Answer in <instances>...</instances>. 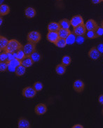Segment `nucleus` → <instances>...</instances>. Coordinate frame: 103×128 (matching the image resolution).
I'll use <instances>...</instances> for the list:
<instances>
[{"label": "nucleus", "instance_id": "1", "mask_svg": "<svg viewBox=\"0 0 103 128\" xmlns=\"http://www.w3.org/2000/svg\"><path fill=\"white\" fill-rule=\"evenodd\" d=\"M22 48H23V46L21 45V44L18 41H17L16 39H11L9 42V44L7 45L5 51L16 52Z\"/></svg>", "mask_w": 103, "mask_h": 128}, {"label": "nucleus", "instance_id": "2", "mask_svg": "<svg viewBox=\"0 0 103 128\" xmlns=\"http://www.w3.org/2000/svg\"><path fill=\"white\" fill-rule=\"evenodd\" d=\"M41 34L37 31H33L30 32L27 35V40L28 42H30L34 44H37L38 42H39V41L41 40Z\"/></svg>", "mask_w": 103, "mask_h": 128}, {"label": "nucleus", "instance_id": "3", "mask_svg": "<svg viewBox=\"0 0 103 128\" xmlns=\"http://www.w3.org/2000/svg\"><path fill=\"white\" fill-rule=\"evenodd\" d=\"M37 91L35 90L33 86H28L22 90V95L28 99H32L37 94Z\"/></svg>", "mask_w": 103, "mask_h": 128}, {"label": "nucleus", "instance_id": "4", "mask_svg": "<svg viewBox=\"0 0 103 128\" xmlns=\"http://www.w3.org/2000/svg\"><path fill=\"white\" fill-rule=\"evenodd\" d=\"M36 44L30 43V42H28L26 44L23 46V50L25 53L26 56H30L33 53V52L36 50Z\"/></svg>", "mask_w": 103, "mask_h": 128}, {"label": "nucleus", "instance_id": "5", "mask_svg": "<svg viewBox=\"0 0 103 128\" xmlns=\"http://www.w3.org/2000/svg\"><path fill=\"white\" fill-rule=\"evenodd\" d=\"M70 22H71V25L73 28H76L81 24H84V20H83V18L81 16L76 15L71 18Z\"/></svg>", "mask_w": 103, "mask_h": 128}, {"label": "nucleus", "instance_id": "6", "mask_svg": "<svg viewBox=\"0 0 103 128\" xmlns=\"http://www.w3.org/2000/svg\"><path fill=\"white\" fill-rule=\"evenodd\" d=\"M84 88H85V84L81 80H75L74 82L73 83V89L78 93L82 92L84 90Z\"/></svg>", "mask_w": 103, "mask_h": 128}, {"label": "nucleus", "instance_id": "7", "mask_svg": "<svg viewBox=\"0 0 103 128\" xmlns=\"http://www.w3.org/2000/svg\"><path fill=\"white\" fill-rule=\"evenodd\" d=\"M101 53L100 51L97 50V47H93L90 49V50L88 52V56L89 57L90 59L92 60H97L101 57Z\"/></svg>", "mask_w": 103, "mask_h": 128}, {"label": "nucleus", "instance_id": "8", "mask_svg": "<svg viewBox=\"0 0 103 128\" xmlns=\"http://www.w3.org/2000/svg\"><path fill=\"white\" fill-rule=\"evenodd\" d=\"M60 36H59L58 32L48 31V34L46 35V39L52 44H55V42L58 40Z\"/></svg>", "mask_w": 103, "mask_h": 128}, {"label": "nucleus", "instance_id": "9", "mask_svg": "<svg viewBox=\"0 0 103 128\" xmlns=\"http://www.w3.org/2000/svg\"><path fill=\"white\" fill-rule=\"evenodd\" d=\"M46 111H47V106H46V104H43V103L38 104L34 108V112L38 116L45 114L46 113Z\"/></svg>", "mask_w": 103, "mask_h": 128}, {"label": "nucleus", "instance_id": "10", "mask_svg": "<svg viewBox=\"0 0 103 128\" xmlns=\"http://www.w3.org/2000/svg\"><path fill=\"white\" fill-rule=\"evenodd\" d=\"M18 128H30L31 125L30 122L27 118L21 117L18 118Z\"/></svg>", "mask_w": 103, "mask_h": 128}, {"label": "nucleus", "instance_id": "11", "mask_svg": "<svg viewBox=\"0 0 103 128\" xmlns=\"http://www.w3.org/2000/svg\"><path fill=\"white\" fill-rule=\"evenodd\" d=\"M86 28L85 27V24H83L79 25L78 27L74 28L73 32L74 33V34L76 36H84L86 34Z\"/></svg>", "mask_w": 103, "mask_h": 128}, {"label": "nucleus", "instance_id": "12", "mask_svg": "<svg viewBox=\"0 0 103 128\" xmlns=\"http://www.w3.org/2000/svg\"><path fill=\"white\" fill-rule=\"evenodd\" d=\"M84 24H85V27H86L87 31L88 30H95L98 27L97 22L93 19L88 20Z\"/></svg>", "mask_w": 103, "mask_h": 128}, {"label": "nucleus", "instance_id": "13", "mask_svg": "<svg viewBox=\"0 0 103 128\" xmlns=\"http://www.w3.org/2000/svg\"><path fill=\"white\" fill-rule=\"evenodd\" d=\"M25 16L28 18H33L35 17L36 14H37V11L34 9V8L30 6L27 7L25 9Z\"/></svg>", "mask_w": 103, "mask_h": 128}, {"label": "nucleus", "instance_id": "14", "mask_svg": "<svg viewBox=\"0 0 103 128\" xmlns=\"http://www.w3.org/2000/svg\"><path fill=\"white\" fill-rule=\"evenodd\" d=\"M10 13V7L5 4H2L0 5V16H4Z\"/></svg>", "mask_w": 103, "mask_h": 128}, {"label": "nucleus", "instance_id": "15", "mask_svg": "<svg viewBox=\"0 0 103 128\" xmlns=\"http://www.w3.org/2000/svg\"><path fill=\"white\" fill-rule=\"evenodd\" d=\"M33 64H34V62L32 61L30 56H26L24 59L21 60V65H23L26 68L30 67Z\"/></svg>", "mask_w": 103, "mask_h": 128}, {"label": "nucleus", "instance_id": "16", "mask_svg": "<svg viewBox=\"0 0 103 128\" xmlns=\"http://www.w3.org/2000/svg\"><path fill=\"white\" fill-rule=\"evenodd\" d=\"M48 31L52 32H58L60 29V26L58 22H51L48 24Z\"/></svg>", "mask_w": 103, "mask_h": 128}, {"label": "nucleus", "instance_id": "17", "mask_svg": "<svg viewBox=\"0 0 103 128\" xmlns=\"http://www.w3.org/2000/svg\"><path fill=\"white\" fill-rule=\"evenodd\" d=\"M66 67L65 65H63L62 63L59 64L58 65L55 66V73L59 75V76H62L63 74H65V73L66 72Z\"/></svg>", "mask_w": 103, "mask_h": 128}, {"label": "nucleus", "instance_id": "18", "mask_svg": "<svg viewBox=\"0 0 103 128\" xmlns=\"http://www.w3.org/2000/svg\"><path fill=\"white\" fill-rule=\"evenodd\" d=\"M9 42V41L5 36H0V50L1 51H4L6 50Z\"/></svg>", "mask_w": 103, "mask_h": 128}, {"label": "nucleus", "instance_id": "19", "mask_svg": "<svg viewBox=\"0 0 103 128\" xmlns=\"http://www.w3.org/2000/svg\"><path fill=\"white\" fill-rule=\"evenodd\" d=\"M58 33L60 38H66L72 32H71V31L69 29H62V28H60L58 31Z\"/></svg>", "mask_w": 103, "mask_h": 128}, {"label": "nucleus", "instance_id": "20", "mask_svg": "<svg viewBox=\"0 0 103 128\" xmlns=\"http://www.w3.org/2000/svg\"><path fill=\"white\" fill-rule=\"evenodd\" d=\"M76 35L74 34V33H71L66 38V42L67 45H74L76 43Z\"/></svg>", "mask_w": 103, "mask_h": 128}, {"label": "nucleus", "instance_id": "21", "mask_svg": "<svg viewBox=\"0 0 103 128\" xmlns=\"http://www.w3.org/2000/svg\"><path fill=\"white\" fill-rule=\"evenodd\" d=\"M58 23L60 26V28H62V29H69L70 28V25H71L70 20H69L67 18L60 20L59 21Z\"/></svg>", "mask_w": 103, "mask_h": 128}, {"label": "nucleus", "instance_id": "22", "mask_svg": "<svg viewBox=\"0 0 103 128\" xmlns=\"http://www.w3.org/2000/svg\"><path fill=\"white\" fill-rule=\"evenodd\" d=\"M25 73H26V67H25L23 65H20L19 66H18L16 69V72H15V74L17 76H23Z\"/></svg>", "mask_w": 103, "mask_h": 128}, {"label": "nucleus", "instance_id": "23", "mask_svg": "<svg viewBox=\"0 0 103 128\" xmlns=\"http://www.w3.org/2000/svg\"><path fill=\"white\" fill-rule=\"evenodd\" d=\"M55 45V46L58 47V48H65L66 46L67 45V42H66V38H59L57 42H55L54 44Z\"/></svg>", "mask_w": 103, "mask_h": 128}, {"label": "nucleus", "instance_id": "24", "mask_svg": "<svg viewBox=\"0 0 103 128\" xmlns=\"http://www.w3.org/2000/svg\"><path fill=\"white\" fill-rule=\"evenodd\" d=\"M30 58H31L32 60V61L34 62V63L38 62H39L41 60V54L38 52V51H36V50H35V51L32 54L31 56H30Z\"/></svg>", "mask_w": 103, "mask_h": 128}, {"label": "nucleus", "instance_id": "25", "mask_svg": "<svg viewBox=\"0 0 103 128\" xmlns=\"http://www.w3.org/2000/svg\"><path fill=\"white\" fill-rule=\"evenodd\" d=\"M61 63H62L63 65L65 66H69L71 63H72V58H71V57L69 56H63L62 58Z\"/></svg>", "mask_w": 103, "mask_h": 128}, {"label": "nucleus", "instance_id": "26", "mask_svg": "<svg viewBox=\"0 0 103 128\" xmlns=\"http://www.w3.org/2000/svg\"><path fill=\"white\" fill-rule=\"evenodd\" d=\"M86 38L88 39H95L98 38L95 30H88L86 34Z\"/></svg>", "mask_w": 103, "mask_h": 128}, {"label": "nucleus", "instance_id": "27", "mask_svg": "<svg viewBox=\"0 0 103 128\" xmlns=\"http://www.w3.org/2000/svg\"><path fill=\"white\" fill-rule=\"evenodd\" d=\"M9 64L11 65L12 66H14L15 68H17L18 66H19L21 65V60L17 59V58H15V59L12 60L9 62Z\"/></svg>", "mask_w": 103, "mask_h": 128}, {"label": "nucleus", "instance_id": "28", "mask_svg": "<svg viewBox=\"0 0 103 128\" xmlns=\"http://www.w3.org/2000/svg\"><path fill=\"white\" fill-rule=\"evenodd\" d=\"M33 88L35 89V90H36L37 92H39V91H41V90H43V88H44V85H43V83H41V82L37 81L36 83H34V84H33Z\"/></svg>", "mask_w": 103, "mask_h": 128}, {"label": "nucleus", "instance_id": "29", "mask_svg": "<svg viewBox=\"0 0 103 128\" xmlns=\"http://www.w3.org/2000/svg\"><path fill=\"white\" fill-rule=\"evenodd\" d=\"M26 57V55H25V53L23 51V48L20 49L18 51L16 52V58L18 60H23Z\"/></svg>", "mask_w": 103, "mask_h": 128}, {"label": "nucleus", "instance_id": "30", "mask_svg": "<svg viewBox=\"0 0 103 128\" xmlns=\"http://www.w3.org/2000/svg\"><path fill=\"white\" fill-rule=\"evenodd\" d=\"M8 66H9L8 62H0V72H5L7 70H8Z\"/></svg>", "mask_w": 103, "mask_h": 128}, {"label": "nucleus", "instance_id": "31", "mask_svg": "<svg viewBox=\"0 0 103 128\" xmlns=\"http://www.w3.org/2000/svg\"><path fill=\"white\" fill-rule=\"evenodd\" d=\"M0 62H8V56L7 52L4 50L3 52L1 51L0 53Z\"/></svg>", "mask_w": 103, "mask_h": 128}, {"label": "nucleus", "instance_id": "32", "mask_svg": "<svg viewBox=\"0 0 103 128\" xmlns=\"http://www.w3.org/2000/svg\"><path fill=\"white\" fill-rule=\"evenodd\" d=\"M85 42V37L83 36H76V43L77 44H82L83 42Z\"/></svg>", "mask_w": 103, "mask_h": 128}, {"label": "nucleus", "instance_id": "33", "mask_svg": "<svg viewBox=\"0 0 103 128\" xmlns=\"http://www.w3.org/2000/svg\"><path fill=\"white\" fill-rule=\"evenodd\" d=\"M7 56H8V62H9L11 60L16 58V52H7Z\"/></svg>", "mask_w": 103, "mask_h": 128}, {"label": "nucleus", "instance_id": "34", "mask_svg": "<svg viewBox=\"0 0 103 128\" xmlns=\"http://www.w3.org/2000/svg\"><path fill=\"white\" fill-rule=\"evenodd\" d=\"M95 31L97 37H100L103 35V28L102 26H98Z\"/></svg>", "mask_w": 103, "mask_h": 128}, {"label": "nucleus", "instance_id": "35", "mask_svg": "<svg viewBox=\"0 0 103 128\" xmlns=\"http://www.w3.org/2000/svg\"><path fill=\"white\" fill-rule=\"evenodd\" d=\"M97 50L100 51V52L101 54H103V44H98V45L97 46Z\"/></svg>", "mask_w": 103, "mask_h": 128}, {"label": "nucleus", "instance_id": "36", "mask_svg": "<svg viewBox=\"0 0 103 128\" xmlns=\"http://www.w3.org/2000/svg\"><path fill=\"white\" fill-rule=\"evenodd\" d=\"M16 68L10 65V64H9V66H8V71H9V72H16Z\"/></svg>", "mask_w": 103, "mask_h": 128}, {"label": "nucleus", "instance_id": "37", "mask_svg": "<svg viewBox=\"0 0 103 128\" xmlns=\"http://www.w3.org/2000/svg\"><path fill=\"white\" fill-rule=\"evenodd\" d=\"M98 102L100 103L101 105L103 106V94H100L99 97H98Z\"/></svg>", "mask_w": 103, "mask_h": 128}, {"label": "nucleus", "instance_id": "38", "mask_svg": "<svg viewBox=\"0 0 103 128\" xmlns=\"http://www.w3.org/2000/svg\"><path fill=\"white\" fill-rule=\"evenodd\" d=\"M90 2L93 4H98L101 2H102V0H90Z\"/></svg>", "mask_w": 103, "mask_h": 128}, {"label": "nucleus", "instance_id": "39", "mask_svg": "<svg viewBox=\"0 0 103 128\" xmlns=\"http://www.w3.org/2000/svg\"><path fill=\"white\" fill-rule=\"evenodd\" d=\"M72 128H83V126L80 124H76L74 126H72Z\"/></svg>", "mask_w": 103, "mask_h": 128}, {"label": "nucleus", "instance_id": "40", "mask_svg": "<svg viewBox=\"0 0 103 128\" xmlns=\"http://www.w3.org/2000/svg\"><path fill=\"white\" fill-rule=\"evenodd\" d=\"M2 23H3V18H2V16H1V18H0V24L2 25Z\"/></svg>", "mask_w": 103, "mask_h": 128}, {"label": "nucleus", "instance_id": "41", "mask_svg": "<svg viewBox=\"0 0 103 128\" xmlns=\"http://www.w3.org/2000/svg\"><path fill=\"white\" fill-rule=\"evenodd\" d=\"M101 26H102L103 28V20H102V22H101Z\"/></svg>", "mask_w": 103, "mask_h": 128}, {"label": "nucleus", "instance_id": "42", "mask_svg": "<svg viewBox=\"0 0 103 128\" xmlns=\"http://www.w3.org/2000/svg\"><path fill=\"white\" fill-rule=\"evenodd\" d=\"M101 113H102V116H103V107L102 108V111H101Z\"/></svg>", "mask_w": 103, "mask_h": 128}, {"label": "nucleus", "instance_id": "43", "mask_svg": "<svg viewBox=\"0 0 103 128\" xmlns=\"http://www.w3.org/2000/svg\"><path fill=\"white\" fill-rule=\"evenodd\" d=\"M56 1H61V0H56Z\"/></svg>", "mask_w": 103, "mask_h": 128}, {"label": "nucleus", "instance_id": "44", "mask_svg": "<svg viewBox=\"0 0 103 128\" xmlns=\"http://www.w3.org/2000/svg\"><path fill=\"white\" fill-rule=\"evenodd\" d=\"M102 2H103V0H102Z\"/></svg>", "mask_w": 103, "mask_h": 128}]
</instances>
